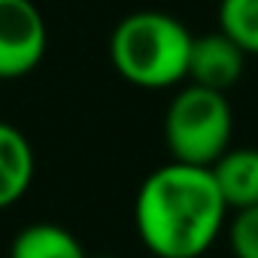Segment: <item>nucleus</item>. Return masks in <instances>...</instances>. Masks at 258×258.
<instances>
[{"mask_svg": "<svg viewBox=\"0 0 258 258\" xmlns=\"http://www.w3.org/2000/svg\"><path fill=\"white\" fill-rule=\"evenodd\" d=\"M228 204L210 167L170 161L152 170L134 204L137 234L158 258L204 255L225 225Z\"/></svg>", "mask_w": 258, "mask_h": 258, "instance_id": "f257e3e1", "label": "nucleus"}, {"mask_svg": "<svg viewBox=\"0 0 258 258\" xmlns=\"http://www.w3.org/2000/svg\"><path fill=\"white\" fill-rule=\"evenodd\" d=\"M191 31L170 13H127L109 34V61L115 73L137 88H170L188 73Z\"/></svg>", "mask_w": 258, "mask_h": 258, "instance_id": "f03ea898", "label": "nucleus"}, {"mask_svg": "<svg viewBox=\"0 0 258 258\" xmlns=\"http://www.w3.org/2000/svg\"><path fill=\"white\" fill-rule=\"evenodd\" d=\"M234 112L225 91H213L188 82L176 91L164 115V140L173 161L213 167V161L231 146Z\"/></svg>", "mask_w": 258, "mask_h": 258, "instance_id": "7ed1b4c3", "label": "nucleus"}, {"mask_svg": "<svg viewBox=\"0 0 258 258\" xmlns=\"http://www.w3.org/2000/svg\"><path fill=\"white\" fill-rule=\"evenodd\" d=\"M49 31L34 0H0V79H22L46 58Z\"/></svg>", "mask_w": 258, "mask_h": 258, "instance_id": "20e7f679", "label": "nucleus"}, {"mask_svg": "<svg viewBox=\"0 0 258 258\" xmlns=\"http://www.w3.org/2000/svg\"><path fill=\"white\" fill-rule=\"evenodd\" d=\"M246 70V52L225 34V31H210L191 37V52H188V73L185 79L213 91H231Z\"/></svg>", "mask_w": 258, "mask_h": 258, "instance_id": "39448f33", "label": "nucleus"}, {"mask_svg": "<svg viewBox=\"0 0 258 258\" xmlns=\"http://www.w3.org/2000/svg\"><path fill=\"white\" fill-rule=\"evenodd\" d=\"M216 185L228 210H246L258 204V149L255 146H228L213 161Z\"/></svg>", "mask_w": 258, "mask_h": 258, "instance_id": "423d86ee", "label": "nucleus"}, {"mask_svg": "<svg viewBox=\"0 0 258 258\" xmlns=\"http://www.w3.org/2000/svg\"><path fill=\"white\" fill-rule=\"evenodd\" d=\"M34 179V149L19 127L0 121V210L25 198Z\"/></svg>", "mask_w": 258, "mask_h": 258, "instance_id": "0eeeda50", "label": "nucleus"}, {"mask_svg": "<svg viewBox=\"0 0 258 258\" xmlns=\"http://www.w3.org/2000/svg\"><path fill=\"white\" fill-rule=\"evenodd\" d=\"M10 258H88L82 243L55 222H37L13 237Z\"/></svg>", "mask_w": 258, "mask_h": 258, "instance_id": "6e6552de", "label": "nucleus"}, {"mask_svg": "<svg viewBox=\"0 0 258 258\" xmlns=\"http://www.w3.org/2000/svg\"><path fill=\"white\" fill-rule=\"evenodd\" d=\"M219 31L246 55H258V0H219Z\"/></svg>", "mask_w": 258, "mask_h": 258, "instance_id": "1a4fd4ad", "label": "nucleus"}, {"mask_svg": "<svg viewBox=\"0 0 258 258\" xmlns=\"http://www.w3.org/2000/svg\"><path fill=\"white\" fill-rule=\"evenodd\" d=\"M228 240H231V252L237 258H258V204L237 210Z\"/></svg>", "mask_w": 258, "mask_h": 258, "instance_id": "9d476101", "label": "nucleus"}]
</instances>
